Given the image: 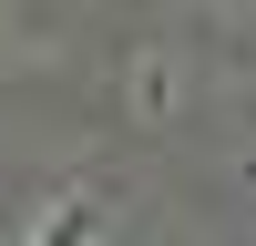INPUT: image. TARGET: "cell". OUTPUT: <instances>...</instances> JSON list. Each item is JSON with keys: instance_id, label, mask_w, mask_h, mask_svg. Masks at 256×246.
<instances>
[{"instance_id": "cell-1", "label": "cell", "mask_w": 256, "mask_h": 246, "mask_svg": "<svg viewBox=\"0 0 256 246\" xmlns=\"http://www.w3.org/2000/svg\"><path fill=\"white\" fill-rule=\"evenodd\" d=\"M31 246H102V216H92V205H62V216L41 226Z\"/></svg>"}]
</instances>
